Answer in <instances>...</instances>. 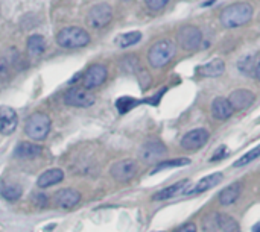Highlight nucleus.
I'll return each mask as SVG.
<instances>
[{
	"label": "nucleus",
	"mask_w": 260,
	"mask_h": 232,
	"mask_svg": "<svg viewBox=\"0 0 260 232\" xmlns=\"http://www.w3.org/2000/svg\"><path fill=\"white\" fill-rule=\"evenodd\" d=\"M254 100H256L254 93L250 90H244V88L233 91L229 97V102L235 111H242V109L250 108L254 103Z\"/></svg>",
	"instance_id": "obj_12"
},
{
	"label": "nucleus",
	"mask_w": 260,
	"mask_h": 232,
	"mask_svg": "<svg viewBox=\"0 0 260 232\" xmlns=\"http://www.w3.org/2000/svg\"><path fill=\"white\" fill-rule=\"evenodd\" d=\"M49 131H50V119H49V115H46L43 112L32 114L24 125L26 135L35 141L44 140L47 137Z\"/></svg>",
	"instance_id": "obj_4"
},
{
	"label": "nucleus",
	"mask_w": 260,
	"mask_h": 232,
	"mask_svg": "<svg viewBox=\"0 0 260 232\" xmlns=\"http://www.w3.org/2000/svg\"><path fill=\"white\" fill-rule=\"evenodd\" d=\"M218 226L224 232H241L239 223L229 214H218Z\"/></svg>",
	"instance_id": "obj_26"
},
{
	"label": "nucleus",
	"mask_w": 260,
	"mask_h": 232,
	"mask_svg": "<svg viewBox=\"0 0 260 232\" xmlns=\"http://www.w3.org/2000/svg\"><path fill=\"white\" fill-rule=\"evenodd\" d=\"M55 201V205L58 208H62V210H70L73 207H76L79 202H81V195L78 190H73V188H64L61 191H58L53 198Z\"/></svg>",
	"instance_id": "obj_13"
},
{
	"label": "nucleus",
	"mask_w": 260,
	"mask_h": 232,
	"mask_svg": "<svg viewBox=\"0 0 260 232\" xmlns=\"http://www.w3.org/2000/svg\"><path fill=\"white\" fill-rule=\"evenodd\" d=\"M225 71V62L222 59H213L209 64L200 67L198 73L204 78H216L221 76Z\"/></svg>",
	"instance_id": "obj_20"
},
{
	"label": "nucleus",
	"mask_w": 260,
	"mask_h": 232,
	"mask_svg": "<svg viewBox=\"0 0 260 232\" xmlns=\"http://www.w3.org/2000/svg\"><path fill=\"white\" fill-rule=\"evenodd\" d=\"M218 229H219V226H218V213L206 216V219H204V231L216 232Z\"/></svg>",
	"instance_id": "obj_30"
},
{
	"label": "nucleus",
	"mask_w": 260,
	"mask_h": 232,
	"mask_svg": "<svg viewBox=\"0 0 260 232\" xmlns=\"http://www.w3.org/2000/svg\"><path fill=\"white\" fill-rule=\"evenodd\" d=\"M139 103H140V102L136 100V99H133V97H120V99L116 102L119 112H126V111L133 109L134 106H137Z\"/></svg>",
	"instance_id": "obj_29"
},
{
	"label": "nucleus",
	"mask_w": 260,
	"mask_h": 232,
	"mask_svg": "<svg viewBox=\"0 0 260 232\" xmlns=\"http://www.w3.org/2000/svg\"><path fill=\"white\" fill-rule=\"evenodd\" d=\"M111 18H113V11L111 6L107 3L94 5L88 12V23L91 27H104L111 21Z\"/></svg>",
	"instance_id": "obj_8"
},
{
	"label": "nucleus",
	"mask_w": 260,
	"mask_h": 232,
	"mask_svg": "<svg viewBox=\"0 0 260 232\" xmlns=\"http://www.w3.org/2000/svg\"><path fill=\"white\" fill-rule=\"evenodd\" d=\"M0 195L3 199L9 201V202H15L21 198V187L17 184H9V182H3L0 185Z\"/></svg>",
	"instance_id": "obj_24"
},
{
	"label": "nucleus",
	"mask_w": 260,
	"mask_h": 232,
	"mask_svg": "<svg viewBox=\"0 0 260 232\" xmlns=\"http://www.w3.org/2000/svg\"><path fill=\"white\" fill-rule=\"evenodd\" d=\"M46 50V40L41 35H30L27 40V55L32 58H38Z\"/></svg>",
	"instance_id": "obj_21"
},
{
	"label": "nucleus",
	"mask_w": 260,
	"mask_h": 232,
	"mask_svg": "<svg viewBox=\"0 0 260 232\" xmlns=\"http://www.w3.org/2000/svg\"><path fill=\"white\" fill-rule=\"evenodd\" d=\"M145 3H146V6H148L149 9H152V11H160V9H163V8L169 3V0H145Z\"/></svg>",
	"instance_id": "obj_32"
},
{
	"label": "nucleus",
	"mask_w": 260,
	"mask_h": 232,
	"mask_svg": "<svg viewBox=\"0 0 260 232\" xmlns=\"http://www.w3.org/2000/svg\"><path fill=\"white\" fill-rule=\"evenodd\" d=\"M207 141H209V132L203 128H200V129H193V131L187 132L181 140V146L186 150H197V149L203 147Z\"/></svg>",
	"instance_id": "obj_11"
},
{
	"label": "nucleus",
	"mask_w": 260,
	"mask_h": 232,
	"mask_svg": "<svg viewBox=\"0 0 260 232\" xmlns=\"http://www.w3.org/2000/svg\"><path fill=\"white\" fill-rule=\"evenodd\" d=\"M168 149L161 141H148L140 149V158L145 163H155L166 155Z\"/></svg>",
	"instance_id": "obj_10"
},
{
	"label": "nucleus",
	"mask_w": 260,
	"mask_h": 232,
	"mask_svg": "<svg viewBox=\"0 0 260 232\" xmlns=\"http://www.w3.org/2000/svg\"><path fill=\"white\" fill-rule=\"evenodd\" d=\"M222 181V173H213V175H209L206 178H203L190 191H186L184 195L186 196H195V195H200V193H204L213 187H216L219 182Z\"/></svg>",
	"instance_id": "obj_16"
},
{
	"label": "nucleus",
	"mask_w": 260,
	"mask_h": 232,
	"mask_svg": "<svg viewBox=\"0 0 260 232\" xmlns=\"http://www.w3.org/2000/svg\"><path fill=\"white\" fill-rule=\"evenodd\" d=\"M18 61V53L15 50H8V53L0 55V79H5L11 74V68L15 67Z\"/></svg>",
	"instance_id": "obj_19"
},
{
	"label": "nucleus",
	"mask_w": 260,
	"mask_h": 232,
	"mask_svg": "<svg viewBox=\"0 0 260 232\" xmlns=\"http://www.w3.org/2000/svg\"><path fill=\"white\" fill-rule=\"evenodd\" d=\"M239 67H241V70H242L244 73H247V74H250V73H253V70H256V67H254V64H253V58H251V56H245L244 59H241Z\"/></svg>",
	"instance_id": "obj_31"
},
{
	"label": "nucleus",
	"mask_w": 260,
	"mask_h": 232,
	"mask_svg": "<svg viewBox=\"0 0 260 232\" xmlns=\"http://www.w3.org/2000/svg\"><path fill=\"white\" fill-rule=\"evenodd\" d=\"M216 153H218V155H215V157L212 158V161H219V160H222V158H224V157L227 155V149H225V147L222 146V147H221V149H219V150H218Z\"/></svg>",
	"instance_id": "obj_34"
},
{
	"label": "nucleus",
	"mask_w": 260,
	"mask_h": 232,
	"mask_svg": "<svg viewBox=\"0 0 260 232\" xmlns=\"http://www.w3.org/2000/svg\"><path fill=\"white\" fill-rule=\"evenodd\" d=\"M175 232H197V226L193 223H187V225L181 226L180 229H177Z\"/></svg>",
	"instance_id": "obj_33"
},
{
	"label": "nucleus",
	"mask_w": 260,
	"mask_h": 232,
	"mask_svg": "<svg viewBox=\"0 0 260 232\" xmlns=\"http://www.w3.org/2000/svg\"><path fill=\"white\" fill-rule=\"evenodd\" d=\"M254 73H256V76H257V79L260 81V62L256 65V70H254Z\"/></svg>",
	"instance_id": "obj_35"
},
{
	"label": "nucleus",
	"mask_w": 260,
	"mask_h": 232,
	"mask_svg": "<svg viewBox=\"0 0 260 232\" xmlns=\"http://www.w3.org/2000/svg\"><path fill=\"white\" fill-rule=\"evenodd\" d=\"M187 184H189L187 179L180 181V182H177V184H174V185H171V187H168V188H165V190H161V191H158V193H155L152 199H154V201H166V199H171V198L177 196L181 190H184V187H186Z\"/></svg>",
	"instance_id": "obj_23"
},
{
	"label": "nucleus",
	"mask_w": 260,
	"mask_h": 232,
	"mask_svg": "<svg viewBox=\"0 0 260 232\" xmlns=\"http://www.w3.org/2000/svg\"><path fill=\"white\" fill-rule=\"evenodd\" d=\"M235 109L232 108L229 99H224V97H218L213 100L212 103V114L215 119L218 120H227L233 115Z\"/></svg>",
	"instance_id": "obj_17"
},
{
	"label": "nucleus",
	"mask_w": 260,
	"mask_h": 232,
	"mask_svg": "<svg viewBox=\"0 0 260 232\" xmlns=\"http://www.w3.org/2000/svg\"><path fill=\"white\" fill-rule=\"evenodd\" d=\"M175 52H177V47L172 41L161 40V41H157L149 49L148 61L154 68H161L172 61V58L175 56Z\"/></svg>",
	"instance_id": "obj_3"
},
{
	"label": "nucleus",
	"mask_w": 260,
	"mask_h": 232,
	"mask_svg": "<svg viewBox=\"0 0 260 232\" xmlns=\"http://www.w3.org/2000/svg\"><path fill=\"white\" fill-rule=\"evenodd\" d=\"M41 152H43V147L35 144V143H30V141H21L14 149V155L17 158H21V160L37 158L41 155Z\"/></svg>",
	"instance_id": "obj_15"
},
{
	"label": "nucleus",
	"mask_w": 260,
	"mask_h": 232,
	"mask_svg": "<svg viewBox=\"0 0 260 232\" xmlns=\"http://www.w3.org/2000/svg\"><path fill=\"white\" fill-rule=\"evenodd\" d=\"M94 100H96L94 94L90 93L87 88H72L64 96L66 105L75 108H88L94 103Z\"/></svg>",
	"instance_id": "obj_6"
},
{
	"label": "nucleus",
	"mask_w": 260,
	"mask_h": 232,
	"mask_svg": "<svg viewBox=\"0 0 260 232\" xmlns=\"http://www.w3.org/2000/svg\"><path fill=\"white\" fill-rule=\"evenodd\" d=\"M253 232H260V222L259 223H256V225L253 226Z\"/></svg>",
	"instance_id": "obj_36"
},
{
	"label": "nucleus",
	"mask_w": 260,
	"mask_h": 232,
	"mask_svg": "<svg viewBox=\"0 0 260 232\" xmlns=\"http://www.w3.org/2000/svg\"><path fill=\"white\" fill-rule=\"evenodd\" d=\"M137 170H139V166L134 160H122L113 164V167L110 169V173L117 182H128L137 175Z\"/></svg>",
	"instance_id": "obj_7"
},
{
	"label": "nucleus",
	"mask_w": 260,
	"mask_h": 232,
	"mask_svg": "<svg viewBox=\"0 0 260 232\" xmlns=\"http://www.w3.org/2000/svg\"><path fill=\"white\" fill-rule=\"evenodd\" d=\"M260 157V144L256 146L254 149H251L250 152H247L242 158H239L236 163H235V167H244V166H248L250 163H253L256 158Z\"/></svg>",
	"instance_id": "obj_28"
},
{
	"label": "nucleus",
	"mask_w": 260,
	"mask_h": 232,
	"mask_svg": "<svg viewBox=\"0 0 260 232\" xmlns=\"http://www.w3.org/2000/svg\"><path fill=\"white\" fill-rule=\"evenodd\" d=\"M123 2H129V0H123Z\"/></svg>",
	"instance_id": "obj_37"
},
{
	"label": "nucleus",
	"mask_w": 260,
	"mask_h": 232,
	"mask_svg": "<svg viewBox=\"0 0 260 232\" xmlns=\"http://www.w3.org/2000/svg\"><path fill=\"white\" fill-rule=\"evenodd\" d=\"M242 191V184L241 182H235L230 187H227L224 191H221L219 195V202L222 205H232L238 201V198L241 196Z\"/></svg>",
	"instance_id": "obj_22"
},
{
	"label": "nucleus",
	"mask_w": 260,
	"mask_h": 232,
	"mask_svg": "<svg viewBox=\"0 0 260 232\" xmlns=\"http://www.w3.org/2000/svg\"><path fill=\"white\" fill-rule=\"evenodd\" d=\"M17 125H18L17 112L9 106H2L0 108V132L5 135H9L15 131Z\"/></svg>",
	"instance_id": "obj_14"
},
{
	"label": "nucleus",
	"mask_w": 260,
	"mask_h": 232,
	"mask_svg": "<svg viewBox=\"0 0 260 232\" xmlns=\"http://www.w3.org/2000/svg\"><path fill=\"white\" fill-rule=\"evenodd\" d=\"M140 40H142V33L139 30H133V32H126V33L119 35L116 38V44L119 47H129V46L137 44Z\"/></svg>",
	"instance_id": "obj_25"
},
{
	"label": "nucleus",
	"mask_w": 260,
	"mask_h": 232,
	"mask_svg": "<svg viewBox=\"0 0 260 232\" xmlns=\"http://www.w3.org/2000/svg\"><path fill=\"white\" fill-rule=\"evenodd\" d=\"M107 67L102 65V64H94L91 67L87 68V71L84 73L82 76V82H84V88L87 90H91V88H98L101 87L105 79H107Z\"/></svg>",
	"instance_id": "obj_9"
},
{
	"label": "nucleus",
	"mask_w": 260,
	"mask_h": 232,
	"mask_svg": "<svg viewBox=\"0 0 260 232\" xmlns=\"http://www.w3.org/2000/svg\"><path fill=\"white\" fill-rule=\"evenodd\" d=\"M177 41L180 47L184 50H197L203 43V32L200 27L193 24H186L180 27L177 33Z\"/></svg>",
	"instance_id": "obj_5"
},
{
	"label": "nucleus",
	"mask_w": 260,
	"mask_h": 232,
	"mask_svg": "<svg viewBox=\"0 0 260 232\" xmlns=\"http://www.w3.org/2000/svg\"><path fill=\"white\" fill-rule=\"evenodd\" d=\"M190 164V160L189 158H178V160H171V161H165V163H160L151 173H157V172H161L165 169H172V167H181V166H189Z\"/></svg>",
	"instance_id": "obj_27"
},
{
	"label": "nucleus",
	"mask_w": 260,
	"mask_h": 232,
	"mask_svg": "<svg viewBox=\"0 0 260 232\" xmlns=\"http://www.w3.org/2000/svg\"><path fill=\"white\" fill-rule=\"evenodd\" d=\"M56 43L64 49H79L90 43V35L82 27L70 26V27H64L58 32Z\"/></svg>",
	"instance_id": "obj_2"
},
{
	"label": "nucleus",
	"mask_w": 260,
	"mask_h": 232,
	"mask_svg": "<svg viewBox=\"0 0 260 232\" xmlns=\"http://www.w3.org/2000/svg\"><path fill=\"white\" fill-rule=\"evenodd\" d=\"M253 14H254V9L250 3L239 2V3H233L224 8L219 15V21L224 27L233 29V27L247 24L253 18Z\"/></svg>",
	"instance_id": "obj_1"
},
{
	"label": "nucleus",
	"mask_w": 260,
	"mask_h": 232,
	"mask_svg": "<svg viewBox=\"0 0 260 232\" xmlns=\"http://www.w3.org/2000/svg\"><path fill=\"white\" fill-rule=\"evenodd\" d=\"M62 179H64V172L61 169H50L38 178L37 185L40 188H47V187H52L55 184H59Z\"/></svg>",
	"instance_id": "obj_18"
}]
</instances>
